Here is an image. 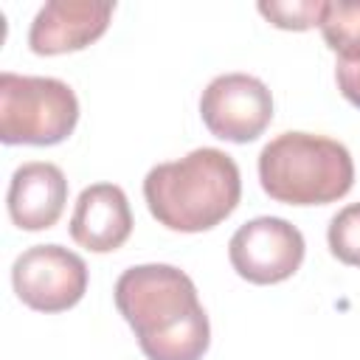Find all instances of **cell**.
Instances as JSON below:
<instances>
[{
    "label": "cell",
    "mask_w": 360,
    "mask_h": 360,
    "mask_svg": "<svg viewBox=\"0 0 360 360\" xmlns=\"http://www.w3.org/2000/svg\"><path fill=\"white\" fill-rule=\"evenodd\" d=\"M115 307L146 360H202L211 323L194 281L174 264H138L118 276Z\"/></svg>",
    "instance_id": "6da1fadb"
},
{
    "label": "cell",
    "mask_w": 360,
    "mask_h": 360,
    "mask_svg": "<svg viewBox=\"0 0 360 360\" xmlns=\"http://www.w3.org/2000/svg\"><path fill=\"white\" fill-rule=\"evenodd\" d=\"M242 197L236 160L214 146L188 152L180 160L158 163L143 177L149 214L169 231L200 233L228 219Z\"/></svg>",
    "instance_id": "7a4b0ae2"
},
{
    "label": "cell",
    "mask_w": 360,
    "mask_h": 360,
    "mask_svg": "<svg viewBox=\"0 0 360 360\" xmlns=\"http://www.w3.org/2000/svg\"><path fill=\"white\" fill-rule=\"evenodd\" d=\"M259 183L284 205H326L352 191L349 149L326 135L281 132L259 152Z\"/></svg>",
    "instance_id": "3957f363"
},
{
    "label": "cell",
    "mask_w": 360,
    "mask_h": 360,
    "mask_svg": "<svg viewBox=\"0 0 360 360\" xmlns=\"http://www.w3.org/2000/svg\"><path fill=\"white\" fill-rule=\"evenodd\" d=\"M79 124L73 87L53 76L0 73V141L6 146H53Z\"/></svg>",
    "instance_id": "277c9868"
},
{
    "label": "cell",
    "mask_w": 360,
    "mask_h": 360,
    "mask_svg": "<svg viewBox=\"0 0 360 360\" xmlns=\"http://www.w3.org/2000/svg\"><path fill=\"white\" fill-rule=\"evenodd\" d=\"M17 298L37 312H65L87 292V264L62 245H34L11 264Z\"/></svg>",
    "instance_id": "5b68a950"
},
{
    "label": "cell",
    "mask_w": 360,
    "mask_h": 360,
    "mask_svg": "<svg viewBox=\"0 0 360 360\" xmlns=\"http://www.w3.org/2000/svg\"><path fill=\"white\" fill-rule=\"evenodd\" d=\"M304 233L281 217H256L236 228L228 242V259L239 278L250 284L287 281L304 262Z\"/></svg>",
    "instance_id": "8992f818"
},
{
    "label": "cell",
    "mask_w": 360,
    "mask_h": 360,
    "mask_svg": "<svg viewBox=\"0 0 360 360\" xmlns=\"http://www.w3.org/2000/svg\"><path fill=\"white\" fill-rule=\"evenodd\" d=\"M200 115L214 138L250 143L273 121V96L267 84L250 73H222L202 90Z\"/></svg>",
    "instance_id": "52a82bcc"
},
{
    "label": "cell",
    "mask_w": 360,
    "mask_h": 360,
    "mask_svg": "<svg viewBox=\"0 0 360 360\" xmlns=\"http://www.w3.org/2000/svg\"><path fill=\"white\" fill-rule=\"evenodd\" d=\"M112 11L115 3L110 0H51L37 11L28 28V48L37 56L82 51L104 37Z\"/></svg>",
    "instance_id": "ba28073f"
},
{
    "label": "cell",
    "mask_w": 360,
    "mask_h": 360,
    "mask_svg": "<svg viewBox=\"0 0 360 360\" xmlns=\"http://www.w3.org/2000/svg\"><path fill=\"white\" fill-rule=\"evenodd\" d=\"M68 202V177L56 163L28 160L14 169L6 205L20 231H48L59 222Z\"/></svg>",
    "instance_id": "9c48e42d"
},
{
    "label": "cell",
    "mask_w": 360,
    "mask_h": 360,
    "mask_svg": "<svg viewBox=\"0 0 360 360\" xmlns=\"http://www.w3.org/2000/svg\"><path fill=\"white\" fill-rule=\"evenodd\" d=\"M132 233V211L121 186L115 183H93L82 188L73 214H70V236L79 248L93 253L118 250Z\"/></svg>",
    "instance_id": "30bf717a"
},
{
    "label": "cell",
    "mask_w": 360,
    "mask_h": 360,
    "mask_svg": "<svg viewBox=\"0 0 360 360\" xmlns=\"http://www.w3.org/2000/svg\"><path fill=\"white\" fill-rule=\"evenodd\" d=\"M318 28L335 53L360 48V0H326V11Z\"/></svg>",
    "instance_id": "8fae6325"
},
{
    "label": "cell",
    "mask_w": 360,
    "mask_h": 360,
    "mask_svg": "<svg viewBox=\"0 0 360 360\" xmlns=\"http://www.w3.org/2000/svg\"><path fill=\"white\" fill-rule=\"evenodd\" d=\"M326 0H262L259 14L284 31H307L321 25Z\"/></svg>",
    "instance_id": "7c38bea8"
},
{
    "label": "cell",
    "mask_w": 360,
    "mask_h": 360,
    "mask_svg": "<svg viewBox=\"0 0 360 360\" xmlns=\"http://www.w3.org/2000/svg\"><path fill=\"white\" fill-rule=\"evenodd\" d=\"M326 242L338 262L349 267H360V202L340 208L329 219Z\"/></svg>",
    "instance_id": "4fadbf2b"
},
{
    "label": "cell",
    "mask_w": 360,
    "mask_h": 360,
    "mask_svg": "<svg viewBox=\"0 0 360 360\" xmlns=\"http://www.w3.org/2000/svg\"><path fill=\"white\" fill-rule=\"evenodd\" d=\"M335 82H338L340 96L352 107L360 110V48L338 53V59H335Z\"/></svg>",
    "instance_id": "5bb4252c"
}]
</instances>
